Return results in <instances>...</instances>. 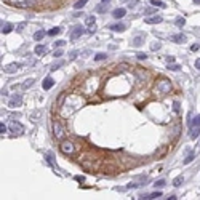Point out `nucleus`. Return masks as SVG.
I'll return each instance as SVG.
<instances>
[{
  "mask_svg": "<svg viewBox=\"0 0 200 200\" xmlns=\"http://www.w3.org/2000/svg\"><path fill=\"white\" fill-rule=\"evenodd\" d=\"M59 149H61L62 154H66V155H72V154H75V144H74L72 141H61Z\"/></svg>",
  "mask_w": 200,
  "mask_h": 200,
  "instance_id": "obj_1",
  "label": "nucleus"
},
{
  "mask_svg": "<svg viewBox=\"0 0 200 200\" xmlns=\"http://www.w3.org/2000/svg\"><path fill=\"white\" fill-rule=\"evenodd\" d=\"M53 135H54V138L56 139H64V136H66V128L61 125V122H53Z\"/></svg>",
  "mask_w": 200,
  "mask_h": 200,
  "instance_id": "obj_2",
  "label": "nucleus"
},
{
  "mask_svg": "<svg viewBox=\"0 0 200 200\" xmlns=\"http://www.w3.org/2000/svg\"><path fill=\"white\" fill-rule=\"evenodd\" d=\"M157 90H159L160 93H170V90H171V83H170V80H167V78H162V80L157 83Z\"/></svg>",
  "mask_w": 200,
  "mask_h": 200,
  "instance_id": "obj_3",
  "label": "nucleus"
},
{
  "mask_svg": "<svg viewBox=\"0 0 200 200\" xmlns=\"http://www.w3.org/2000/svg\"><path fill=\"white\" fill-rule=\"evenodd\" d=\"M10 131L14 133V135H22V133H24V127L19 122H14L13 120V122L10 123Z\"/></svg>",
  "mask_w": 200,
  "mask_h": 200,
  "instance_id": "obj_4",
  "label": "nucleus"
},
{
  "mask_svg": "<svg viewBox=\"0 0 200 200\" xmlns=\"http://www.w3.org/2000/svg\"><path fill=\"white\" fill-rule=\"evenodd\" d=\"M21 103H22V96L21 95H13L10 98V101H8V107H18V106H21Z\"/></svg>",
  "mask_w": 200,
  "mask_h": 200,
  "instance_id": "obj_5",
  "label": "nucleus"
},
{
  "mask_svg": "<svg viewBox=\"0 0 200 200\" xmlns=\"http://www.w3.org/2000/svg\"><path fill=\"white\" fill-rule=\"evenodd\" d=\"M85 34V29L82 26H75L72 29V32H70V38H72V40H77L78 37H82V35Z\"/></svg>",
  "mask_w": 200,
  "mask_h": 200,
  "instance_id": "obj_6",
  "label": "nucleus"
},
{
  "mask_svg": "<svg viewBox=\"0 0 200 200\" xmlns=\"http://www.w3.org/2000/svg\"><path fill=\"white\" fill-rule=\"evenodd\" d=\"M19 67H21V64H19V62H11V64H8V66H5V67H3V72H5V74H14Z\"/></svg>",
  "mask_w": 200,
  "mask_h": 200,
  "instance_id": "obj_7",
  "label": "nucleus"
},
{
  "mask_svg": "<svg viewBox=\"0 0 200 200\" xmlns=\"http://www.w3.org/2000/svg\"><path fill=\"white\" fill-rule=\"evenodd\" d=\"M144 21H146L147 24H159V22L163 21V18L159 16V14H154V16H151V18H146Z\"/></svg>",
  "mask_w": 200,
  "mask_h": 200,
  "instance_id": "obj_8",
  "label": "nucleus"
},
{
  "mask_svg": "<svg viewBox=\"0 0 200 200\" xmlns=\"http://www.w3.org/2000/svg\"><path fill=\"white\" fill-rule=\"evenodd\" d=\"M109 29L114 30V32H122V30H125V24L123 22H117V24H111L109 26Z\"/></svg>",
  "mask_w": 200,
  "mask_h": 200,
  "instance_id": "obj_9",
  "label": "nucleus"
},
{
  "mask_svg": "<svg viewBox=\"0 0 200 200\" xmlns=\"http://www.w3.org/2000/svg\"><path fill=\"white\" fill-rule=\"evenodd\" d=\"M54 85V80L51 77H45V80H43V83H42V87H43V90H50Z\"/></svg>",
  "mask_w": 200,
  "mask_h": 200,
  "instance_id": "obj_10",
  "label": "nucleus"
},
{
  "mask_svg": "<svg viewBox=\"0 0 200 200\" xmlns=\"http://www.w3.org/2000/svg\"><path fill=\"white\" fill-rule=\"evenodd\" d=\"M112 14H114V18H117V19L123 18L125 14H127V10H125V8H115V10L112 11Z\"/></svg>",
  "mask_w": 200,
  "mask_h": 200,
  "instance_id": "obj_11",
  "label": "nucleus"
},
{
  "mask_svg": "<svg viewBox=\"0 0 200 200\" xmlns=\"http://www.w3.org/2000/svg\"><path fill=\"white\" fill-rule=\"evenodd\" d=\"M35 54H38V56H42V54H46V51H48V48H46L45 45H37L35 46Z\"/></svg>",
  "mask_w": 200,
  "mask_h": 200,
  "instance_id": "obj_12",
  "label": "nucleus"
},
{
  "mask_svg": "<svg viewBox=\"0 0 200 200\" xmlns=\"http://www.w3.org/2000/svg\"><path fill=\"white\" fill-rule=\"evenodd\" d=\"M13 30V24L11 22H2V34H10Z\"/></svg>",
  "mask_w": 200,
  "mask_h": 200,
  "instance_id": "obj_13",
  "label": "nucleus"
},
{
  "mask_svg": "<svg viewBox=\"0 0 200 200\" xmlns=\"http://www.w3.org/2000/svg\"><path fill=\"white\" fill-rule=\"evenodd\" d=\"M171 40L176 42V43H183V42H186V35L184 34H176V35L171 37Z\"/></svg>",
  "mask_w": 200,
  "mask_h": 200,
  "instance_id": "obj_14",
  "label": "nucleus"
},
{
  "mask_svg": "<svg viewBox=\"0 0 200 200\" xmlns=\"http://www.w3.org/2000/svg\"><path fill=\"white\" fill-rule=\"evenodd\" d=\"M144 43V35H136L135 38H133V45L135 46H139Z\"/></svg>",
  "mask_w": 200,
  "mask_h": 200,
  "instance_id": "obj_15",
  "label": "nucleus"
},
{
  "mask_svg": "<svg viewBox=\"0 0 200 200\" xmlns=\"http://www.w3.org/2000/svg\"><path fill=\"white\" fill-rule=\"evenodd\" d=\"M87 3H88V0H77V2L74 3V8H75V10H82Z\"/></svg>",
  "mask_w": 200,
  "mask_h": 200,
  "instance_id": "obj_16",
  "label": "nucleus"
},
{
  "mask_svg": "<svg viewBox=\"0 0 200 200\" xmlns=\"http://www.w3.org/2000/svg\"><path fill=\"white\" fill-rule=\"evenodd\" d=\"M183 183H184V176L183 175L181 176H176V178L173 179V186H176V187H179Z\"/></svg>",
  "mask_w": 200,
  "mask_h": 200,
  "instance_id": "obj_17",
  "label": "nucleus"
},
{
  "mask_svg": "<svg viewBox=\"0 0 200 200\" xmlns=\"http://www.w3.org/2000/svg\"><path fill=\"white\" fill-rule=\"evenodd\" d=\"M194 159H195V152H189V155H187L186 159L183 160V163H184V165H187V163H191Z\"/></svg>",
  "mask_w": 200,
  "mask_h": 200,
  "instance_id": "obj_18",
  "label": "nucleus"
},
{
  "mask_svg": "<svg viewBox=\"0 0 200 200\" xmlns=\"http://www.w3.org/2000/svg\"><path fill=\"white\" fill-rule=\"evenodd\" d=\"M43 37H45V32H43V30H37V32L34 34V40H37V42H40Z\"/></svg>",
  "mask_w": 200,
  "mask_h": 200,
  "instance_id": "obj_19",
  "label": "nucleus"
},
{
  "mask_svg": "<svg viewBox=\"0 0 200 200\" xmlns=\"http://www.w3.org/2000/svg\"><path fill=\"white\" fill-rule=\"evenodd\" d=\"M46 34H48V35H51V37H54V35L61 34V27H53V29H50Z\"/></svg>",
  "mask_w": 200,
  "mask_h": 200,
  "instance_id": "obj_20",
  "label": "nucleus"
},
{
  "mask_svg": "<svg viewBox=\"0 0 200 200\" xmlns=\"http://www.w3.org/2000/svg\"><path fill=\"white\" fill-rule=\"evenodd\" d=\"M34 85V78H27V80L24 82V83H22V88L24 90H27V88H30Z\"/></svg>",
  "mask_w": 200,
  "mask_h": 200,
  "instance_id": "obj_21",
  "label": "nucleus"
},
{
  "mask_svg": "<svg viewBox=\"0 0 200 200\" xmlns=\"http://www.w3.org/2000/svg\"><path fill=\"white\" fill-rule=\"evenodd\" d=\"M151 3L154 7H159V8H165V3H163L162 0H151Z\"/></svg>",
  "mask_w": 200,
  "mask_h": 200,
  "instance_id": "obj_22",
  "label": "nucleus"
},
{
  "mask_svg": "<svg viewBox=\"0 0 200 200\" xmlns=\"http://www.w3.org/2000/svg\"><path fill=\"white\" fill-rule=\"evenodd\" d=\"M191 127H200V114H199V115H195V119H192Z\"/></svg>",
  "mask_w": 200,
  "mask_h": 200,
  "instance_id": "obj_23",
  "label": "nucleus"
},
{
  "mask_svg": "<svg viewBox=\"0 0 200 200\" xmlns=\"http://www.w3.org/2000/svg\"><path fill=\"white\" fill-rule=\"evenodd\" d=\"M106 58H107V54H106V53H98L95 56V61H104Z\"/></svg>",
  "mask_w": 200,
  "mask_h": 200,
  "instance_id": "obj_24",
  "label": "nucleus"
},
{
  "mask_svg": "<svg viewBox=\"0 0 200 200\" xmlns=\"http://www.w3.org/2000/svg\"><path fill=\"white\" fill-rule=\"evenodd\" d=\"M175 24L178 26V27H183L184 24H186V19H184V18H178V19L175 21Z\"/></svg>",
  "mask_w": 200,
  "mask_h": 200,
  "instance_id": "obj_25",
  "label": "nucleus"
},
{
  "mask_svg": "<svg viewBox=\"0 0 200 200\" xmlns=\"http://www.w3.org/2000/svg\"><path fill=\"white\" fill-rule=\"evenodd\" d=\"M64 66V61H58V62H54V64L51 66V70H56V69H59Z\"/></svg>",
  "mask_w": 200,
  "mask_h": 200,
  "instance_id": "obj_26",
  "label": "nucleus"
},
{
  "mask_svg": "<svg viewBox=\"0 0 200 200\" xmlns=\"http://www.w3.org/2000/svg\"><path fill=\"white\" fill-rule=\"evenodd\" d=\"M106 10H107V7H106V5H103V3L96 7V11H98V13H106Z\"/></svg>",
  "mask_w": 200,
  "mask_h": 200,
  "instance_id": "obj_27",
  "label": "nucleus"
},
{
  "mask_svg": "<svg viewBox=\"0 0 200 200\" xmlns=\"http://www.w3.org/2000/svg\"><path fill=\"white\" fill-rule=\"evenodd\" d=\"M159 197H162V192H160V191H157V192H152V194H149V199H159Z\"/></svg>",
  "mask_w": 200,
  "mask_h": 200,
  "instance_id": "obj_28",
  "label": "nucleus"
},
{
  "mask_svg": "<svg viewBox=\"0 0 200 200\" xmlns=\"http://www.w3.org/2000/svg\"><path fill=\"white\" fill-rule=\"evenodd\" d=\"M160 46H162V45H160V42H154V43L151 45V50H152V51H157V50H160Z\"/></svg>",
  "mask_w": 200,
  "mask_h": 200,
  "instance_id": "obj_29",
  "label": "nucleus"
},
{
  "mask_svg": "<svg viewBox=\"0 0 200 200\" xmlns=\"http://www.w3.org/2000/svg\"><path fill=\"white\" fill-rule=\"evenodd\" d=\"M77 54H82V53L78 51V50H75V51H70V53H69V58H70V59H75Z\"/></svg>",
  "mask_w": 200,
  "mask_h": 200,
  "instance_id": "obj_30",
  "label": "nucleus"
},
{
  "mask_svg": "<svg viewBox=\"0 0 200 200\" xmlns=\"http://www.w3.org/2000/svg\"><path fill=\"white\" fill-rule=\"evenodd\" d=\"M168 69H170V70H179V69H181V66H179V64H175V62H173V64L168 66Z\"/></svg>",
  "mask_w": 200,
  "mask_h": 200,
  "instance_id": "obj_31",
  "label": "nucleus"
},
{
  "mask_svg": "<svg viewBox=\"0 0 200 200\" xmlns=\"http://www.w3.org/2000/svg\"><path fill=\"white\" fill-rule=\"evenodd\" d=\"M64 45H66L64 40H56L54 42V46H56V48H61V46H64Z\"/></svg>",
  "mask_w": 200,
  "mask_h": 200,
  "instance_id": "obj_32",
  "label": "nucleus"
},
{
  "mask_svg": "<svg viewBox=\"0 0 200 200\" xmlns=\"http://www.w3.org/2000/svg\"><path fill=\"white\" fill-rule=\"evenodd\" d=\"M154 186H155V187H159V189H160V187H163V186H165V181H163V179H159V181H157V183L154 184Z\"/></svg>",
  "mask_w": 200,
  "mask_h": 200,
  "instance_id": "obj_33",
  "label": "nucleus"
},
{
  "mask_svg": "<svg viewBox=\"0 0 200 200\" xmlns=\"http://www.w3.org/2000/svg\"><path fill=\"white\" fill-rule=\"evenodd\" d=\"M64 96H66V93H61V95H59V98H58V106H61L62 104V101H64Z\"/></svg>",
  "mask_w": 200,
  "mask_h": 200,
  "instance_id": "obj_34",
  "label": "nucleus"
},
{
  "mask_svg": "<svg viewBox=\"0 0 200 200\" xmlns=\"http://www.w3.org/2000/svg\"><path fill=\"white\" fill-rule=\"evenodd\" d=\"M173 111L176 114H179V103H178V101H175V103H173Z\"/></svg>",
  "mask_w": 200,
  "mask_h": 200,
  "instance_id": "obj_35",
  "label": "nucleus"
},
{
  "mask_svg": "<svg viewBox=\"0 0 200 200\" xmlns=\"http://www.w3.org/2000/svg\"><path fill=\"white\" fill-rule=\"evenodd\" d=\"M24 27H26V22H21V24H18V26H16V30H18V32H21V30L24 29Z\"/></svg>",
  "mask_w": 200,
  "mask_h": 200,
  "instance_id": "obj_36",
  "label": "nucleus"
},
{
  "mask_svg": "<svg viewBox=\"0 0 200 200\" xmlns=\"http://www.w3.org/2000/svg\"><path fill=\"white\" fill-rule=\"evenodd\" d=\"M136 56H138V59L143 61V59H146V58H147V54H146V53H138Z\"/></svg>",
  "mask_w": 200,
  "mask_h": 200,
  "instance_id": "obj_37",
  "label": "nucleus"
},
{
  "mask_svg": "<svg viewBox=\"0 0 200 200\" xmlns=\"http://www.w3.org/2000/svg\"><path fill=\"white\" fill-rule=\"evenodd\" d=\"M167 62H168V64H173V62H175V56H167Z\"/></svg>",
  "mask_w": 200,
  "mask_h": 200,
  "instance_id": "obj_38",
  "label": "nucleus"
},
{
  "mask_svg": "<svg viewBox=\"0 0 200 200\" xmlns=\"http://www.w3.org/2000/svg\"><path fill=\"white\" fill-rule=\"evenodd\" d=\"M5 131H7V127H5V125H3V122H2V123H0V133L3 135Z\"/></svg>",
  "mask_w": 200,
  "mask_h": 200,
  "instance_id": "obj_39",
  "label": "nucleus"
},
{
  "mask_svg": "<svg viewBox=\"0 0 200 200\" xmlns=\"http://www.w3.org/2000/svg\"><path fill=\"white\" fill-rule=\"evenodd\" d=\"M59 56H62V50H56L54 51V58H59Z\"/></svg>",
  "mask_w": 200,
  "mask_h": 200,
  "instance_id": "obj_40",
  "label": "nucleus"
},
{
  "mask_svg": "<svg viewBox=\"0 0 200 200\" xmlns=\"http://www.w3.org/2000/svg\"><path fill=\"white\" fill-rule=\"evenodd\" d=\"M154 13V8H146L144 10V14H152Z\"/></svg>",
  "mask_w": 200,
  "mask_h": 200,
  "instance_id": "obj_41",
  "label": "nucleus"
},
{
  "mask_svg": "<svg viewBox=\"0 0 200 200\" xmlns=\"http://www.w3.org/2000/svg\"><path fill=\"white\" fill-rule=\"evenodd\" d=\"M75 181H77V183H83L85 178H83V176H75Z\"/></svg>",
  "mask_w": 200,
  "mask_h": 200,
  "instance_id": "obj_42",
  "label": "nucleus"
},
{
  "mask_svg": "<svg viewBox=\"0 0 200 200\" xmlns=\"http://www.w3.org/2000/svg\"><path fill=\"white\" fill-rule=\"evenodd\" d=\"M199 48H200V45H199V43H195V45H192V46H191V50H192V51H197Z\"/></svg>",
  "mask_w": 200,
  "mask_h": 200,
  "instance_id": "obj_43",
  "label": "nucleus"
},
{
  "mask_svg": "<svg viewBox=\"0 0 200 200\" xmlns=\"http://www.w3.org/2000/svg\"><path fill=\"white\" fill-rule=\"evenodd\" d=\"M195 69H200V58L195 61Z\"/></svg>",
  "mask_w": 200,
  "mask_h": 200,
  "instance_id": "obj_44",
  "label": "nucleus"
},
{
  "mask_svg": "<svg viewBox=\"0 0 200 200\" xmlns=\"http://www.w3.org/2000/svg\"><path fill=\"white\" fill-rule=\"evenodd\" d=\"M168 200H176V195H170V197H167Z\"/></svg>",
  "mask_w": 200,
  "mask_h": 200,
  "instance_id": "obj_45",
  "label": "nucleus"
},
{
  "mask_svg": "<svg viewBox=\"0 0 200 200\" xmlns=\"http://www.w3.org/2000/svg\"><path fill=\"white\" fill-rule=\"evenodd\" d=\"M194 2H195V3H197V5H199V3H200V0H194Z\"/></svg>",
  "mask_w": 200,
  "mask_h": 200,
  "instance_id": "obj_46",
  "label": "nucleus"
},
{
  "mask_svg": "<svg viewBox=\"0 0 200 200\" xmlns=\"http://www.w3.org/2000/svg\"><path fill=\"white\" fill-rule=\"evenodd\" d=\"M109 2V0H103V3H107Z\"/></svg>",
  "mask_w": 200,
  "mask_h": 200,
  "instance_id": "obj_47",
  "label": "nucleus"
}]
</instances>
